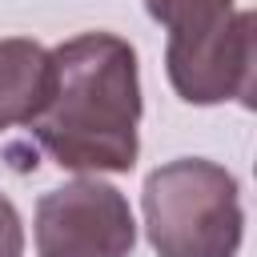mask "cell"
Masks as SVG:
<instances>
[{
	"instance_id": "cell-1",
	"label": "cell",
	"mask_w": 257,
	"mask_h": 257,
	"mask_svg": "<svg viewBox=\"0 0 257 257\" xmlns=\"http://www.w3.org/2000/svg\"><path fill=\"white\" fill-rule=\"evenodd\" d=\"M48 96L28 120L40 149L72 173H128L141 141L137 52L116 32H80L48 52Z\"/></svg>"
},
{
	"instance_id": "cell-2",
	"label": "cell",
	"mask_w": 257,
	"mask_h": 257,
	"mask_svg": "<svg viewBox=\"0 0 257 257\" xmlns=\"http://www.w3.org/2000/svg\"><path fill=\"white\" fill-rule=\"evenodd\" d=\"M145 12L169 32V84L189 104H253L257 32L253 12L233 0H145Z\"/></svg>"
},
{
	"instance_id": "cell-3",
	"label": "cell",
	"mask_w": 257,
	"mask_h": 257,
	"mask_svg": "<svg viewBox=\"0 0 257 257\" xmlns=\"http://www.w3.org/2000/svg\"><path fill=\"white\" fill-rule=\"evenodd\" d=\"M141 205L157 257H237L241 249V189L217 161L181 157L153 169Z\"/></svg>"
},
{
	"instance_id": "cell-4",
	"label": "cell",
	"mask_w": 257,
	"mask_h": 257,
	"mask_svg": "<svg viewBox=\"0 0 257 257\" xmlns=\"http://www.w3.org/2000/svg\"><path fill=\"white\" fill-rule=\"evenodd\" d=\"M133 245L137 221L124 193L96 177L48 189L36 205L40 257H128Z\"/></svg>"
},
{
	"instance_id": "cell-5",
	"label": "cell",
	"mask_w": 257,
	"mask_h": 257,
	"mask_svg": "<svg viewBox=\"0 0 257 257\" xmlns=\"http://www.w3.org/2000/svg\"><path fill=\"white\" fill-rule=\"evenodd\" d=\"M48 48L28 36L0 40V133L28 124L48 96Z\"/></svg>"
},
{
	"instance_id": "cell-6",
	"label": "cell",
	"mask_w": 257,
	"mask_h": 257,
	"mask_svg": "<svg viewBox=\"0 0 257 257\" xmlns=\"http://www.w3.org/2000/svg\"><path fill=\"white\" fill-rule=\"evenodd\" d=\"M24 253V225L16 205L0 193V257H20Z\"/></svg>"
}]
</instances>
